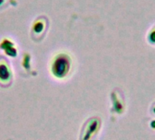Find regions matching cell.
<instances>
[{"label": "cell", "instance_id": "cell-1", "mask_svg": "<svg viewBox=\"0 0 155 140\" xmlns=\"http://www.w3.org/2000/svg\"><path fill=\"white\" fill-rule=\"evenodd\" d=\"M69 68H70V61L68 57L66 56L61 55L57 56V58L54 60L52 67V71L56 77L62 78L64 76H66V74L69 71Z\"/></svg>", "mask_w": 155, "mask_h": 140}, {"label": "cell", "instance_id": "cell-2", "mask_svg": "<svg viewBox=\"0 0 155 140\" xmlns=\"http://www.w3.org/2000/svg\"><path fill=\"white\" fill-rule=\"evenodd\" d=\"M8 77H9V72H8L6 66L1 65L0 66V77L2 79H5V78H8Z\"/></svg>", "mask_w": 155, "mask_h": 140}, {"label": "cell", "instance_id": "cell-3", "mask_svg": "<svg viewBox=\"0 0 155 140\" xmlns=\"http://www.w3.org/2000/svg\"><path fill=\"white\" fill-rule=\"evenodd\" d=\"M41 26H43V24L41 23V22H37L35 25V30L36 31V32H40V30H42L43 29V27H41Z\"/></svg>", "mask_w": 155, "mask_h": 140}]
</instances>
